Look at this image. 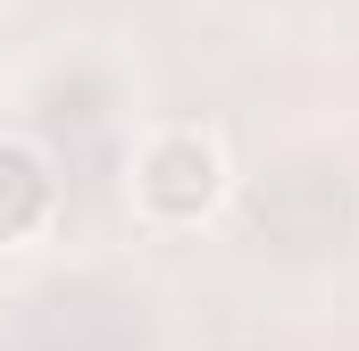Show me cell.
I'll return each mask as SVG.
<instances>
[{
  "mask_svg": "<svg viewBox=\"0 0 359 351\" xmlns=\"http://www.w3.org/2000/svg\"><path fill=\"white\" fill-rule=\"evenodd\" d=\"M226 184H234V168H226V143L209 126H159V134H142V151L126 168V192H134L142 226H159V234H184V226L217 218Z\"/></svg>",
  "mask_w": 359,
  "mask_h": 351,
  "instance_id": "obj_1",
  "label": "cell"
},
{
  "mask_svg": "<svg viewBox=\"0 0 359 351\" xmlns=\"http://www.w3.org/2000/svg\"><path fill=\"white\" fill-rule=\"evenodd\" d=\"M50 209H59V176H50V159H42L25 134H0V251L34 243V234L50 226Z\"/></svg>",
  "mask_w": 359,
  "mask_h": 351,
  "instance_id": "obj_2",
  "label": "cell"
}]
</instances>
